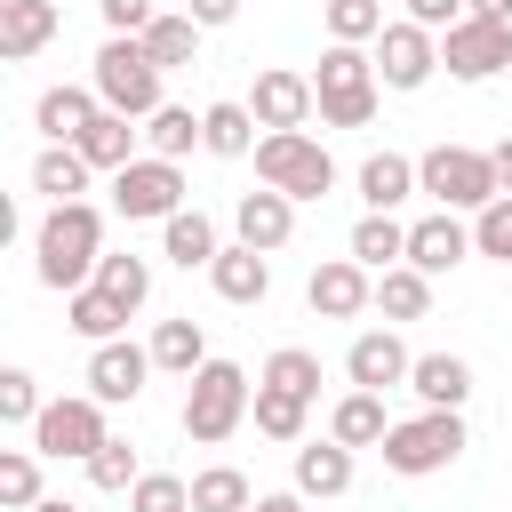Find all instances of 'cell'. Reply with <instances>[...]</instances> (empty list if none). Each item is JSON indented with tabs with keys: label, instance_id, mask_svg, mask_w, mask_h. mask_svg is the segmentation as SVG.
<instances>
[{
	"label": "cell",
	"instance_id": "42",
	"mask_svg": "<svg viewBox=\"0 0 512 512\" xmlns=\"http://www.w3.org/2000/svg\"><path fill=\"white\" fill-rule=\"evenodd\" d=\"M136 472H144V464H136V440H104V448L88 456V480H96L104 496H128V488H136Z\"/></svg>",
	"mask_w": 512,
	"mask_h": 512
},
{
	"label": "cell",
	"instance_id": "15",
	"mask_svg": "<svg viewBox=\"0 0 512 512\" xmlns=\"http://www.w3.org/2000/svg\"><path fill=\"white\" fill-rule=\"evenodd\" d=\"M464 256H472V224H456V208H432V216H416V224H408V264H416L424 280L456 272Z\"/></svg>",
	"mask_w": 512,
	"mask_h": 512
},
{
	"label": "cell",
	"instance_id": "6",
	"mask_svg": "<svg viewBox=\"0 0 512 512\" xmlns=\"http://www.w3.org/2000/svg\"><path fill=\"white\" fill-rule=\"evenodd\" d=\"M384 472H400V480H432V472H448L456 456H464V408H424V416H408V424H384Z\"/></svg>",
	"mask_w": 512,
	"mask_h": 512
},
{
	"label": "cell",
	"instance_id": "33",
	"mask_svg": "<svg viewBox=\"0 0 512 512\" xmlns=\"http://www.w3.org/2000/svg\"><path fill=\"white\" fill-rule=\"evenodd\" d=\"M384 320H424L432 312V280L416 272V264H392V272H376V296H368Z\"/></svg>",
	"mask_w": 512,
	"mask_h": 512
},
{
	"label": "cell",
	"instance_id": "12",
	"mask_svg": "<svg viewBox=\"0 0 512 512\" xmlns=\"http://www.w3.org/2000/svg\"><path fill=\"white\" fill-rule=\"evenodd\" d=\"M144 376H152V352H144V344H128V336L88 344V392H96L104 408H136V400H144Z\"/></svg>",
	"mask_w": 512,
	"mask_h": 512
},
{
	"label": "cell",
	"instance_id": "1",
	"mask_svg": "<svg viewBox=\"0 0 512 512\" xmlns=\"http://www.w3.org/2000/svg\"><path fill=\"white\" fill-rule=\"evenodd\" d=\"M96 256H104V216H96L88 200H56V208L40 216V232H32V272H40V288H56V296L88 288V280H96Z\"/></svg>",
	"mask_w": 512,
	"mask_h": 512
},
{
	"label": "cell",
	"instance_id": "32",
	"mask_svg": "<svg viewBox=\"0 0 512 512\" xmlns=\"http://www.w3.org/2000/svg\"><path fill=\"white\" fill-rule=\"evenodd\" d=\"M360 200H368V208H400V200H416V160H400V152H368V160H360Z\"/></svg>",
	"mask_w": 512,
	"mask_h": 512
},
{
	"label": "cell",
	"instance_id": "4",
	"mask_svg": "<svg viewBox=\"0 0 512 512\" xmlns=\"http://www.w3.org/2000/svg\"><path fill=\"white\" fill-rule=\"evenodd\" d=\"M248 160H256V184H272V192H288V200H328V192H336V160H328V144L304 136V128H264Z\"/></svg>",
	"mask_w": 512,
	"mask_h": 512
},
{
	"label": "cell",
	"instance_id": "44",
	"mask_svg": "<svg viewBox=\"0 0 512 512\" xmlns=\"http://www.w3.org/2000/svg\"><path fill=\"white\" fill-rule=\"evenodd\" d=\"M40 416V376L32 368H0V424H32Z\"/></svg>",
	"mask_w": 512,
	"mask_h": 512
},
{
	"label": "cell",
	"instance_id": "48",
	"mask_svg": "<svg viewBox=\"0 0 512 512\" xmlns=\"http://www.w3.org/2000/svg\"><path fill=\"white\" fill-rule=\"evenodd\" d=\"M488 168H496V192H512V136L488 144Z\"/></svg>",
	"mask_w": 512,
	"mask_h": 512
},
{
	"label": "cell",
	"instance_id": "9",
	"mask_svg": "<svg viewBox=\"0 0 512 512\" xmlns=\"http://www.w3.org/2000/svg\"><path fill=\"white\" fill-rule=\"evenodd\" d=\"M112 208H120L128 224H168V216L184 208V168L160 160V152H136V160L112 176Z\"/></svg>",
	"mask_w": 512,
	"mask_h": 512
},
{
	"label": "cell",
	"instance_id": "38",
	"mask_svg": "<svg viewBox=\"0 0 512 512\" xmlns=\"http://www.w3.org/2000/svg\"><path fill=\"white\" fill-rule=\"evenodd\" d=\"M96 288L112 296V304H128V312H144V296H152V264L144 256H96Z\"/></svg>",
	"mask_w": 512,
	"mask_h": 512
},
{
	"label": "cell",
	"instance_id": "41",
	"mask_svg": "<svg viewBox=\"0 0 512 512\" xmlns=\"http://www.w3.org/2000/svg\"><path fill=\"white\" fill-rule=\"evenodd\" d=\"M472 256L512 264V192H496L488 208H472Z\"/></svg>",
	"mask_w": 512,
	"mask_h": 512
},
{
	"label": "cell",
	"instance_id": "49",
	"mask_svg": "<svg viewBox=\"0 0 512 512\" xmlns=\"http://www.w3.org/2000/svg\"><path fill=\"white\" fill-rule=\"evenodd\" d=\"M24 232V208H16V192H0V248Z\"/></svg>",
	"mask_w": 512,
	"mask_h": 512
},
{
	"label": "cell",
	"instance_id": "17",
	"mask_svg": "<svg viewBox=\"0 0 512 512\" xmlns=\"http://www.w3.org/2000/svg\"><path fill=\"white\" fill-rule=\"evenodd\" d=\"M232 232H240L248 248H264V256L288 248V232H296V200L272 192V184H264V192H240V200H232Z\"/></svg>",
	"mask_w": 512,
	"mask_h": 512
},
{
	"label": "cell",
	"instance_id": "2",
	"mask_svg": "<svg viewBox=\"0 0 512 512\" xmlns=\"http://www.w3.org/2000/svg\"><path fill=\"white\" fill-rule=\"evenodd\" d=\"M376 96H384L376 56L352 48V40H328V48H320V72H312V112H320V128H368V120H376Z\"/></svg>",
	"mask_w": 512,
	"mask_h": 512
},
{
	"label": "cell",
	"instance_id": "45",
	"mask_svg": "<svg viewBox=\"0 0 512 512\" xmlns=\"http://www.w3.org/2000/svg\"><path fill=\"white\" fill-rule=\"evenodd\" d=\"M96 8H104V32H144V24L160 16L152 0H96Z\"/></svg>",
	"mask_w": 512,
	"mask_h": 512
},
{
	"label": "cell",
	"instance_id": "46",
	"mask_svg": "<svg viewBox=\"0 0 512 512\" xmlns=\"http://www.w3.org/2000/svg\"><path fill=\"white\" fill-rule=\"evenodd\" d=\"M464 16V0H408V24H424V32H448Z\"/></svg>",
	"mask_w": 512,
	"mask_h": 512
},
{
	"label": "cell",
	"instance_id": "5",
	"mask_svg": "<svg viewBox=\"0 0 512 512\" xmlns=\"http://www.w3.org/2000/svg\"><path fill=\"white\" fill-rule=\"evenodd\" d=\"M160 64L144 56V40L136 32H112L104 48H96V72H88V88H96V104L104 112H128V120H144V112H160L168 96H160Z\"/></svg>",
	"mask_w": 512,
	"mask_h": 512
},
{
	"label": "cell",
	"instance_id": "16",
	"mask_svg": "<svg viewBox=\"0 0 512 512\" xmlns=\"http://www.w3.org/2000/svg\"><path fill=\"white\" fill-rule=\"evenodd\" d=\"M408 360H416V352H408V344L392 336V320H384V328H360V336H352L344 376H352L360 392H392V384H408Z\"/></svg>",
	"mask_w": 512,
	"mask_h": 512
},
{
	"label": "cell",
	"instance_id": "31",
	"mask_svg": "<svg viewBox=\"0 0 512 512\" xmlns=\"http://www.w3.org/2000/svg\"><path fill=\"white\" fill-rule=\"evenodd\" d=\"M384 424H392V416H384V392H360V384H352V392L336 400V416H328V440H344V448H376Z\"/></svg>",
	"mask_w": 512,
	"mask_h": 512
},
{
	"label": "cell",
	"instance_id": "14",
	"mask_svg": "<svg viewBox=\"0 0 512 512\" xmlns=\"http://www.w3.org/2000/svg\"><path fill=\"white\" fill-rule=\"evenodd\" d=\"M248 112H256V128H312V72H288V64L256 72Z\"/></svg>",
	"mask_w": 512,
	"mask_h": 512
},
{
	"label": "cell",
	"instance_id": "27",
	"mask_svg": "<svg viewBox=\"0 0 512 512\" xmlns=\"http://www.w3.org/2000/svg\"><path fill=\"white\" fill-rule=\"evenodd\" d=\"M136 40H144V56H152L160 72H184V64H200V24H192L184 8H160V16H152Z\"/></svg>",
	"mask_w": 512,
	"mask_h": 512
},
{
	"label": "cell",
	"instance_id": "39",
	"mask_svg": "<svg viewBox=\"0 0 512 512\" xmlns=\"http://www.w3.org/2000/svg\"><path fill=\"white\" fill-rule=\"evenodd\" d=\"M256 384H280V392H296V400H320V352L280 344V352L264 360V376H256Z\"/></svg>",
	"mask_w": 512,
	"mask_h": 512
},
{
	"label": "cell",
	"instance_id": "43",
	"mask_svg": "<svg viewBox=\"0 0 512 512\" xmlns=\"http://www.w3.org/2000/svg\"><path fill=\"white\" fill-rule=\"evenodd\" d=\"M128 512H192V480H176V472H136Z\"/></svg>",
	"mask_w": 512,
	"mask_h": 512
},
{
	"label": "cell",
	"instance_id": "13",
	"mask_svg": "<svg viewBox=\"0 0 512 512\" xmlns=\"http://www.w3.org/2000/svg\"><path fill=\"white\" fill-rule=\"evenodd\" d=\"M368 296H376V272L352 264V256H328V264H312V280H304V304H312L320 320H360Z\"/></svg>",
	"mask_w": 512,
	"mask_h": 512
},
{
	"label": "cell",
	"instance_id": "36",
	"mask_svg": "<svg viewBox=\"0 0 512 512\" xmlns=\"http://www.w3.org/2000/svg\"><path fill=\"white\" fill-rule=\"evenodd\" d=\"M248 504H256V488H248L240 464H208V472H192V512H248Z\"/></svg>",
	"mask_w": 512,
	"mask_h": 512
},
{
	"label": "cell",
	"instance_id": "22",
	"mask_svg": "<svg viewBox=\"0 0 512 512\" xmlns=\"http://www.w3.org/2000/svg\"><path fill=\"white\" fill-rule=\"evenodd\" d=\"M352 488V448L344 440H296V496L312 504H328V496H344Z\"/></svg>",
	"mask_w": 512,
	"mask_h": 512
},
{
	"label": "cell",
	"instance_id": "34",
	"mask_svg": "<svg viewBox=\"0 0 512 512\" xmlns=\"http://www.w3.org/2000/svg\"><path fill=\"white\" fill-rule=\"evenodd\" d=\"M144 352H152V368H168V376H192V368L208 360V336H200V320L184 312V320H160Z\"/></svg>",
	"mask_w": 512,
	"mask_h": 512
},
{
	"label": "cell",
	"instance_id": "52",
	"mask_svg": "<svg viewBox=\"0 0 512 512\" xmlns=\"http://www.w3.org/2000/svg\"><path fill=\"white\" fill-rule=\"evenodd\" d=\"M32 512H80V504H72V496H40Z\"/></svg>",
	"mask_w": 512,
	"mask_h": 512
},
{
	"label": "cell",
	"instance_id": "8",
	"mask_svg": "<svg viewBox=\"0 0 512 512\" xmlns=\"http://www.w3.org/2000/svg\"><path fill=\"white\" fill-rule=\"evenodd\" d=\"M416 192H432L440 208H488L496 200V168H488V152H472V144H432L424 160H416Z\"/></svg>",
	"mask_w": 512,
	"mask_h": 512
},
{
	"label": "cell",
	"instance_id": "47",
	"mask_svg": "<svg viewBox=\"0 0 512 512\" xmlns=\"http://www.w3.org/2000/svg\"><path fill=\"white\" fill-rule=\"evenodd\" d=\"M184 16H192L200 32H216V24H232V16H240V0H184Z\"/></svg>",
	"mask_w": 512,
	"mask_h": 512
},
{
	"label": "cell",
	"instance_id": "23",
	"mask_svg": "<svg viewBox=\"0 0 512 512\" xmlns=\"http://www.w3.org/2000/svg\"><path fill=\"white\" fill-rule=\"evenodd\" d=\"M200 152H216V160H248V152H256V112H248L240 96L200 104Z\"/></svg>",
	"mask_w": 512,
	"mask_h": 512
},
{
	"label": "cell",
	"instance_id": "20",
	"mask_svg": "<svg viewBox=\"0 0 512 512\" xmlns=\"http://www.w3.org/2000/svg\"><path fill=\"white\" fill-rule=\"evenodd\" d=\"M72 144H80V160H88L96 176H120V168H128V160L144 152V128H136L128 112H96V120H88V128H80Z\"/></svg>",
	"mask_w": 512,
	"mask_h": 512
},
{
	"label": "cell",
	"instance_id": "24",
	"mask_svg": "<svg viewBox=\"0 0 512 512\" xmlns=\"http://www.w3.org/2000/svg\"><path fill=\"white\" fill-rule=\"evenodd\" d=\"M344 256H352V264H368V272H392V264H408V224H400L392 208H368V216L352 224Z\"/></svg>",
	"mask_w": 512,
	"mask_h": 512
},
{
	"label": "cell",
	"instance_id": "21",
	"mask_svg": "<svg viewBox=\"0 0 512 512\" xmlns=\"http://www.w3.org/2000/svg\"><path fill=\"white\" fill-rule=\"evenodd\" d=\"M408 392L424 408H464L472 400V360L464 352H416L408 360Z\"/></svg>",
	"mask_w": 512,
	"mask_h": 512
},
{
	"label": "cell",
	"instance_id": "29",
	"mask_svg": "<svg viewBox=\"0 0 512 512\" xmlns=\"http://www.w3.org/2000/svg\"><path fill=\"white\" fill-rule=\"evenodd\" d=\"M248 416H256V432H264V440L296 448V440H304V424H312V400H296V392H280V384H256V392H248Z\"/></svg>",
	"mask_w": 512,
	"mask_h": 512
},
{
	"label": "cell",
	"instance_id": "50",
	"mask_svg": "<svg viewBox=\"0 0 512 512\" xmlns=\"http://www.w3.org/2000/svg\"><path fill=\"white\" fill-rule=\"evenodd\" d=\"M464 16H488V24H512V0H464Z\"/></svg>",
	"mask_w": 512,
	"mask_h": 512
},
{
	"label": "cell",
	"instance_id": "28",
	"mask_svg": "<svg viewBox=\"0 0 512 512\" xmlns=\"http://www.w3.org/2000/svg\"><path fill=\"white\" fill-rule=\"evenodd\" d=\"M88 160H80V144H40V160H32V192H48V208L56 200H88Z\"/></svg>",
	"mask_w": 512,
	"mask_h": 512
},
{
	"label": "cell",
	"instance_id": "11",
	"mask_svg": "<svg viewBox=\"0 0 512 512\" xmlns=\"http://www.w3.org/2000/svg\"><path fill=\"white\" fill-rule=\"evenodd\" d=\"M432 72H440V32H424V24H408V16L376 32V80H384V88L416 96Z\"/></svg>",
	"mask_w": 512,
	"mask_h": 512
},
{
	"label": "cell",
	"instance_id": "10",
	"mask_svg": "<svg viewBox=\"0 0 512 512\" xmlns=\"http://www.w3.org/2000/svg\"><path fill=\"white\" fill-rule=\"evenodd\" d=\"M504 64H512V24H488V16H456V24L440 32V72H448V80L480 88V80H496Z\"/></svg>",
	"mask_w": 512,
	"mask_h": 512
},
{
	"label": "cell",
	"instance_id": "51",
	"mask_svg": "<svg viewBox=\"0 0 512 512\" xmlns=\"http://www.w3.org/2000/svg\"><path fill=\"white\" fill-rule=\"evenodd\" d=\"M248 512H304V496H296V488H280V496H256Z\"/></svg>",
	"mask_w": 512,
	"mask_h": 512
},
{
	"label": "cell",
	"instance_id": "40",
	"mask_svg": "<svg viewBox=\"0 0 512 512\" xmlns=\"http://www.w3.org/2000/svg\"><path fill=\"white\" fill-rule=\"evenodd\" d=\"M320 24H328V40L368 48V40L384 32V0H320Z\"/></svg>",
	"mask_w": 512,
	"mask_h": 512
},
{
	"label": "cell",
	"instance_id": "30",
	"mask_svg": "<svg viewBox=\"0 0 512 512\" xmlns=\"http://www.w3.org/2000/svg\"><path fill=\"white\" fill-rule=\"evenodd\" d=\"M64 320H72V336H80V344H112V336L128 328V304H112V296L88 280V288H72V296H64Z\"/></svg>",
	"mask_w": 512,
	"mask_h": 512
},
{
	"label": "cell",
	"instance_id": "19",
	"mask_svg": "<svg viewBox=\"0 0 512 512\" xmlns=\"http://www.w3.org/2000/svg\"><path fill=\"white\" fill-rule=\"evenodd\" d=\"M56 32H64L56 0H0V64H24V56H40Z\"/></svg>",
	"mask_w": 512,
	"mask_h": 512
},
{
	"label": "cell",
	"instance_id": "35",
	"mask_svg": "<svg viewBox=\"0 0 512 512\" xmlns=\"http://www.w3.org/2000/svg\"><path fill=\"white\" fill-rule=\"evenodd\" d=\"M192 144H200V112H192V104H160V112H144V152L184 160Z\"/></svg>",
	"mask_w": 512,
	"mask_h": 512
},
{
	"label": "cell",
	"instance_id": "37",
	"mask_svg": "<svg viewBox=\"0 0 512 512\" xmlns=\"http://www.w3.org/2000/svg\"><path fill=\"white\" fill-rule=\"evenodd\" d=\"M40 448H0V512H32L48 488H40Z\"/></svg>",
	"mask_w": 512,
	"mask_h": 512
},
{
	"label": "cell",
	"instance_id": "3",
	"mask_svg": "<svg viewBox=\"0 0 512 512\" xmlns=\"http://www.w3.org/2000/svg\"><path fill=\"white\" fill-rule=\"evenodd\" d=\"M248 368L240 360H200L192 376H184V440H200V448H216V440H232L240 424H248Z\"/></svg>",
	"mask_w": 512,
	"mask_h": 512
},
{
	"label": "cell",
	"instance_id": "18",
	"mask_svg": "<svg viewBox=\"0 0 512 512\" xmlns=\"http://www.w3.org/2000/svg\"><path fill=\"white\" fill-rule=\"evenodd\" d=\"M208 288H216L224 304H264V296H272V256H264V248H248V240H232V248H216Z\"/></svg>",
	"mask_w": 512,
	"mask_h": 512
},
{
	"label": "cell",
	"instance_id": "26",
	"mask_svg": "<svg viewBox=\"0 0 512 512\" xmlns=\"http://www.w3.org/2000/svg\"><path fill=\"white\" fill-rule=\"evenodd\" d=\"M216 248H224V240H216V224H208L200 208H176V216L160 224V256H168L176 272H208Z\"/></svg>",
	"mask_w": 512,
	"mask_h": 512
},
{
	"label": "cell",
	"instance_id": "7",
	"mask_svg": "<svg viewBox=\"0 0 512 512\" xmlns=\"http://www.w3.org/2000/svg\"><path fill=\"white\" fill-rule=\"evenodd\" d=\"M104 440H112V432H104V400H96V392L40 400V416H32V448H40L48 464H88Z\"/></svg>",
	"mask_w": 512,
	"mask_h": 512
},
{
	"label": "cell",
	"instance_id": "25",
	"mask_svg": "<svg viewBox=\"0 0 512 512\" xmlns=\"http://www.w3.org/2000/svg\"><path fill=\"white\" fill-rule=\"evenodd\" d=\"M96 112H104V104H96V88H72V80H64V88H40V104H32V128H40L48 144H72V136H80Z\"/></svg>",
	"mask_w": 512,
	"mask_h": 512
}]
</instances>
